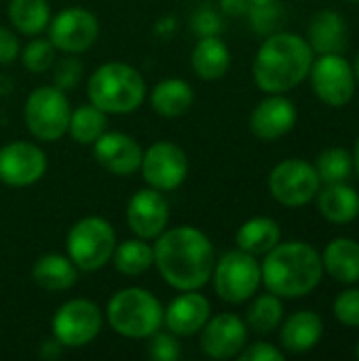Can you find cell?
<instances>
[{
  "mask_svg": "<svg viewBox=\"0 0 359 361\" xmlns=\"http://www.w3.org/2000/svg\"><path fill=\"white\" fill-rule=\"evenodd\" d=\"M108 131V114L102 112L91 102L72 108L68 133L70 140L78 146H93L99 135Z\"/></svg>",
  "mask_w": 359,
  "mask_h": 361,
  "instance_id": "cell-30",
  "label": "cell"
},
{
  "mask_svg": "<svg viewBox=\"0 0 359 361\" xmlns=\"http://www.w3.org/2000/svg\"><path fill=\"white\" fill-rule=\"evenodd\" d=\"M355 355H358V360H359V343H358V349H355Z\"/></svg>",
  "mask_w": 359,
  "mask_h": 361,
  "instance_id": "cell-46",
  "label": "cell"
},
{
  "mask_svg": "<svg viewBox=\"0 0 359 361\" xmlns=\"http://www.w3.org/2000/svg\"><path fill=\"white\" fill-rule=\"evenodd\" d=\"M212 317V302L201 290L180 292L167 307H163V326L178 338L195 336Z\"/></svg>",
  "mask_w": 359,
  "mask_h": 361,
  "instance_id": "cell-19",
  "label": "cell"
},
{
  "mask_svg": "<svg viewBox=\"0 0 359 361\" xmlns=\"http://www.w3.org/2000/svg\"><path fill=\"white\" fill-rule=\"evenodd\" d=\"M309 76L315 95L330 108H343L355 95V72L341 53H324L313 59Z\"/></svg>",
  "mask_w": 359,
  "mask_h": 361,
  "instance_id": "cell-13",
  "label": "cell"
},
{
  "mask_svg": "<svg viewBox=\"0 0 359 361\" xmlns=\"http://www.w3.org/2000/svg\"><path fill=\"white\" fill-rule=\"evenodd\" d=\"M140 173L146 186L161 192H174L186 182L190 173V159L180 144L171 140H159L144 148Z\"/></svg>",
  "mask_w": 359,
  "mask_h": 361,
  "instance_id": "cell-10",
  "label": "cell"
},
{
  "mask_svg": "<svg viewBox=\"0 0 359 361\" xmlns=\"http://www.w3.org/2000/svg\"><path fill=\"white\" fill-rule=\"evenodd\" d=\"M307 42L313 53H341L347 44V21L339 11H320L307 32Z\"/></svg>",
  "mask_w": 359,
  "mask_h": 361,
  "instance_id": "cell-24",
  "label": "cell"
},
{
  "mask_svg": "<svg viewBox=\"0 0 359 361\" xmlns=\"http://www.w3.org/2000/svg\"><path fill=\"white\" fill-rule=\"evenodd\" d=\"M296 118L298 112L292 99L284 93H267L250 114V131L260 142H275L294 129Z\"/></svg>",
  "mask_w": 359,
  "mask_h": 361,
  "instance_id": "cell-18",
  "label": "cell"
},
{
  "mask_svg": "<svg viewBox=\"0 0 359 361\" xmlns=\"http://www.w3.org/2000/svg\"><path fill=\"white\" fill-rule=\"evenodd\" d=\"M317 207L328 222L349 224L359 216V192L345 182L326 184L317 192Z\"/></svg>",
  "mask_w": 359,
  "mask_h": 361,
  "instance_id": "cell-25",
  "label": "cell"
},
{
  "mask_svg": "<svg viewBox=\"0 0 359 361\" xmlns=\"http://www.w3.org/2000/svg\"><path fill=\"white\" fill-rule=\"evenodd\" d=\"M146 353L154 361H178L182 357V345L180 338L171 332H154L150 338H146Z\"/></svg>",
  "mask_w": 359,
  "mask_h": 361,
  "instance_id": "cell-36",
  "label": "cell"
},
{
  "mask_svg": "<svg viewBox=\"0 0 359 361\" xmlns=\"http://www.w3.org/2000/svg\"><path fill=\"white\" fill-rule=\"evenodd\" d=\"M125 218L133 237L154 241L169 226L171 207L165 192L146 186L131 195V199L127 201Z\"/></svg>",
  "mask_w": 359,
  "mask_h": 361,
  "instance_id": "cell-15",
  "label": "cell"
},
{
  "mask_svg": "<svg viewBox=\"0 0 359 361\" xmlns=\"http://www.w3.org/2000/svg\"><path fill=\"white\" fill-rule=\"evenodd\" d=\"M47 152L30 140H13L0 146V182L11 188H28L44 178Z\"/></svg>",
  "mask_w": 359,
  "mask_h": 361,
  "instance_id": "cell-14",
  "label": "cell"
},
{
  "mask_svg": "<svg viewBox=\"0 0 359 361\" xmlns=\"http://www.w3.org/2000/svg\"><path fill=\"white\" fill-rule=\"evenodd\" d=\"M144 157L142 144L125 131H106L93 144L95 163L112 176L129 178L140 171Z\"/></svg>",
  "mask_w": 359,
  "mask_h": 361,
  "instance_id": "cell-17",
  "label": "cell"
},
{
  "mask_svg": "<svg viewBox=\"0 0 359 361\" xmlns=\"http://www.w3.org/2000/svg\"><path fill=\"white\" fill-rule=\"evenodd\" d=\"M334 315L343 326L359 328V290H345L336 296Z\"/></svg>",
  "mask_w": 359,
  "mask_h": 361,
  "instance_id": "cell-38",
  "label": "cell"
},
{
  "mask_svg": "<svg viewBox=\"0 0 359 361\" xmlns=\"http://www.w3.org/2000/svg\"><path fill=\"white\" fill-rule=\"evenodd\" d=\"M104 311L89 298H70L51 317V336L66 349L91 345L104 330Z\"/></svg>",
  "mask_w": 359,
  "mask_h": 361,
  "instance_id": "cell-9",
  "label": "cell"
},
{
  "mask_svg": "<svg viewBox=\"0 0 359 361\" xmlns=\"http://www.w3.org/2000/svg\"><path fill=\"white\" fill-rule=\"evenodd\" d=\"M150 108L163 118H180L195 104V89L184 78H163L148 91Z\"/></svg>",
  "mask_w": 359,
  "mask_h": 361,
  "instance_id": "cell-21",
  "label": "cell"
},
{
  "mask_svg": "<svg viewBox=\"0 0 359 361\" xmlns=\"http://www.w3.org/2000/svg\"><path fill=\"white\" fill-rule=\"evenodd\" d=\"M248 345V326L237 313H218L199 332V347L205 357L216 361L235 360Z\"/></svg>",
  "mask_w": 359,
  "mask_h": 361,
  "instance_id": "cell-16",
  "label": "cell"
},
{
  "mask_svg": "<svg viewBox=\"0 0 359 361\" xmlns=\"http://www.w3.org/2000/svg\"><path fill=\"white\" fill-rule=\"evenodd\" d=\"M324 271L341 283L359 281V243L349 237L332 239L322 254Z\"/></svg>",
  "mask_w": 359,
  "mask_h": 361,
  "instance_id": "cell-26",
  "label": "cell"
},
{
  "mask_svg": "<svg viewBox=\"0 0 359 361\" xmlns=\"http://www.w3.org/2000/svg\"><path fill=\"white\" fill-rule=\"evenodd\" d=\"M6 15L13 30L30 38L40 36L53 17L49 0H8Z\"/></svg>",
  "mask_w": 359,
  "mask_h": 361,
  "instance_id": "cell-29",
  "label": "cell"
},
{
  "mask_svg": "<svg viewBox=\"0 0 359 361\" xmlns=\"http://www.w3.org/2000/svg\"><path fill=\"white\" fill-rule=\"evenodd\" d=\"M63 351H66V347H63L59 341H55V338L51 336V338H47V341L40 345V351H38V355H40L42 360L53 361V360H59V357L63 355Z\"/></svg>",
  "mask_w": 359,
  "mask_h": 361,
  "instance_id": "cell-42",
  "label": "cell"
},
{
  "mask_svg": "<svg viewBox=\"0 0 359 361\" xmlns=\"http://www.w3.org/2000/svg\"><path fill=\"white\" fill-rule=\"evenodd\" d=\"M324 334V322L313 311H296L281 322L279 343L288 353H307L317 347Z\"/></svg>",
  "mask_w": 359,
  "mask_h": 361,
  "instance_id": "cell-23",
  "label": "cell"
},
{
  "mask_svg": "<svg viewBox=\"0 0 359 361\" xmlns=\"http://www.w3.org/2000/svg\"><path fill=\"white\" fill-rule=\"evenodd\" d=\"M116 243V231L106 218L85 216L70 226L66 254L80 273H97L110 264Z\"/></svg>",
  "mask_w": 359,
  "mask_h": 361,
  "instance_id": "cell-6",
  "label": "cell"
},
{
  "mask_svg": "<svg viewBox=\"0 0 359 361\" xmlns=\"http://www.w3.org/2000/svg\"><path fill=\"white\" fill-rule=\"evenodd\" d=\"M214 292L229 305H243L262 286V271L256 256L237 250H229L216 258L212 279Z\"/></svg>",
  "mask_w": 359,
  "mask_h": 361,
  "instance_id": "cell-8",
  "label": "cell"
},
{
  "mask_svg": "<svg viewBox=\"0 0 359 361\" xmlns=\"http://www.w3.org/2000/svg\"><path fill=\"white\" fill-rule=\"evenodd\" d=\"M104 317L114 334L146 341L163 328V305L150 290L131 286L110 296Z\"/></svg>",
  "mask_w": 359,
  "mask_h": 361,
  "instance_id": "cell-5",
  "label": "cell"
},
{
  "mask_svg": "<svg viewBox=\"0 0 359 361\" xmlns=\"http://www.w3.org/2000/svg\"><path fill=\"white\" fill-rule=\"evenodd\" d=\"M315 171L322 184H336L347 182L353 171V154L345 148H328L315 161Z\"/></svg>",
  "mask_w": 359,
  "mask_h": 361,
  "instance_id": "cell-32",
  "label": "cell"
},
{
  "mask_svg": "<svg viewBox=\"0 0 359 361\" xmlns=\"http://www.w3.org/2000/svg\"><path fill=\"white\" fill-rule=\"evenodd\" d=\"M19 59L23 63V68L32 74H47L51 72L55 59H57V49L51 44L49 38L42 36H32V40H28L21 51H19Z\"/></svg>",
  "mask_w": 359,
  "mask_h": 361,
  "instance_id": "cell-33",
  "label": "cell"
},
{
  "mask_svg": "<svg viewBox=\"0 0 359 361\" xmlns=\"http://www.w3.org/2000/svg\"><path fill=\"white\" fill-rule=\"evenodd\" d=\"M154 269L176 292L203 290L214 271L216 250L212 239L193 224L167 226L152 243Z\"/></svg>",
  "mask_w": 359,
  "mask_h": 361,
  "instance_id": "cell-1",
  "label": "cell"
},
{
  "mask_svg": "<svg viewBox=\"0 0 359 361\" xmlns=\"http://www.w3.org/2000/svg\"><path fill=\"white\" fill-rule=\"evenodd\" d=\"M279 241H281V226L277 224V220L267 216H256L245 220L235 235L237 247L256 258L269 254Z\"/></svg>",
  "mask_w": 359,
  "mask_h": 361,
  "instance_id": "cell-27",
  "label": "cell"
},
{
  "mask_svg": "<svg viewBox=\"0 0 359 361\" xmlns=\"http://www.w3.org/2000/svg\"><path fill=\"white\" fill-rule=\"evenodd\" d=\"M353 169L358 171L359 176V137L358 142H355V150H353Z\"/></svg>",
  "mask_w": 359,
  "mask_h": 361,
  "instance_id": "cell-43",
  "label": "cell"
},
{
  "mask_svg": "<svg viewBox=\"0 0 359 361\" xmlns=\"http://www.w3.org/2000/svg\"><path fill=\"white\" fill-rule=\"evenodd\" d=\"M248 17H250V23L252 27L258 32V34H273L279 23L284 21V8L279 4V0L275 2H269V4H252L250 11H248Z\"/></svg>",
  "mask_w": 359,
  "mask_h": 361,
  "instance_id": "cell-35",
  "label": "cell"
},
{
  "mask_svg": "<svg viewBox=\"0 0 359 361\" xmlns=\"http://www.w3.org/2000/svg\"><path fill=\"white\" fill-rule=\"evenodd\" d=\"M110 264L123 277H142L154 267L152 241L133 237V239H125L116 243Z\"/></svg>",
  "mask_w": 359,
  "mask_h": 361,
  "instance_id": "cell-28",
  "label": "cell"
},
{
  "mask_svg": "<svg viewBox=\"0 0 359 361\" xmlns=\"http://www.w3.org/2000/svg\"><path fill=\"white\" fill-rule=\"evenodd\" d=\"M190 68L205 82L224 78L231 68V49L222 36H201L190 51Z\"/></svg>",
  "mask_w": 359,
  "mask_h": 361,
  "instance_id": "cell-20",
  "label": "cell"
},
{
  "mask_svg": "<svg viewBox=\"0 0 359 361\" xmlns=\"http://www.w3.org/2000/svg\"><path fill=\"white\" fill-rule=\"evenodd\" d=\"M322 188V180L305 159H286L269 173V192L284 207H303L311 203Z\"/></svg>",
  "mask_w": 359,
  "mask_h": 361,
  "instance_id": "cell-12",
  "label": "cell"
},
{
  "mask_svg": "<svg viewBox=\"0 0 359 361\" xmlns=\"http://www.w3.org/2000/svg\"><path fill=\"white\" fill-rule=\"evenodd\" d=\"M72 104L66 91L55 85H40L30 91L23 104V123L36 142L53 144L68 133Z\"/></svg>",
  "mask_w": 359,
  "mask_h": 361,
  "instance_id": "cell-7",
  "label": "cell"
},
{
  "mask_svg": "<svg viewBox=\"0 0 359 361\" xmlns=\"http://www.w3.org/2000/svg\"><path fill=\"white\" fill-rule=\"evenodd\" d=\"M44 32L57 53L83 55L97 42L102 25L89 8L68 6L51 17Z\"/></svg>",
  "mask_w": 359,
  "mask_h": 361,
  "instance_id": "cell-11",
  "label": "cell"
},
{
  "mask_svg": "<svg viewBox=\"0 0 359 361\" xmlns=\"http://www.w3.org/2000/svg\"><path fill=\"white\" fill-rule=\"evenodd\" d=\"M239 361H284L286 355L281 349H277L275 345L271 343H264V341H258V343H252V345H245L241 349V353L237 355Z\"/></svg>",
  "mask_w": 359,
  "mask_h": 361,
  "instance_id": "cell-39",
  "label": "cell"
},
{
  "mask_svg": "<svg viewBox=\"0 0 359 361\" xmlns=\"http://www.w3.org/2000/svg\"><path fill=\"white\" fill-rule=\"evenodd\" d=\"M32 281L44 292H68L78 283L80 271L68 254L49 252L32 264Z\"/></svg>",
  "mask_w": 359,
  "mask_h": 361,
  "instance_id": "cell-22",
  "label": "cell"
},
{
  "mask_svg": "<svg viewBox=\"0 0 359 361\" xmlns=\"http://www.w3.org/2000/svg\"><path fill=\"white\" fill-rule=\"evenodd\" d=\"M190 27L199 38L201 36H220L224 30V21H222L220 11H216L212 4H203L190 15Z\"/></svg>",
  "mask_w": 359,
  "mask_h": 361,
  "instance_id": "cell-37",
  "label": "cell"
},
{
  "mask_svg": "<svg viewBox=\"0 0 359 361\" xmlns=\"http://www.w3.org/2000/svg\"><path fill=\"white\" fill-rule=\"evenodd\" d=\"M250 307H248V313H245V326L248 330L264 336V334H271L275 332L281 322H284V298L275 296L273 292H267V294H254L250 298Z\"/></svg>",
  "mask_w": 359,
  "mask_h": 361,
  "instance_id": "cell-31",
  "label": "cell"
},
{
  "mask_svg": "<svg viewBox=\"0 0 359 361\" xmlns=\"http://www.w3.org/2000/svg\"><path fill=\"white\" fill-rule=\"evenodd\" d=\"M353 72H355V80H359V55H358V59H355V68H353Z\"/></svg>",
  "mask_w": 359,
  "mask_h": 361,
  "instance_id": "cell-45",
  "label": "cell"
},
{
  "mask_svg": "<svg viewBox=\"0 0 359 361\" xmlns=\"http://www.w3.org/2000/svg\"><path fill=\"white\" fill-rule=\"evenodd\" d=\"M21 51V42L15 30L0 25V66H8L13 61H17Z\"/></svg>",
  "mask_w": 359,
  "mask_h": 361,
  "instance_id": "cell-40",
  "label": "cell"
},
{
  "mask_svg": "<svg viewBox=\"0 0 359 361\" xmlns=\"http://www.w3.org/2000/svg\"><path fill=\"white\" fill-rule=\"evenodd\" d=\"M250 0H218V8L220 13L229 15V17H243L250 11Z\"/></svg>",
  "mask_w": 359,
  "mask_h": 361,
  "instance_id": "cell-41",
  "label": "cell"
},
{
  "mask_svg": "<svg viewBox=\"0 0 359 361\" xmlns=\"http://www.w3.org/2000/svg\"><path fill=\"white\" fill-rule=\"evenodd\" d=\"M313 59L307 38L292 32H273L256 51L252 76L260 91L286 93L309 76Z\"/></svg>",
  "mask_w": 359,
  "mask_h": 361,
  "instance_id": "cell-2",
  "label": "cell"
},
{
  "mask_svg": "<svg viewBox=\"0 0 359 361\" xmlns=\"http://www.w3.org/2000/svg\"><path fill=\"white\" fill-rule=\"evenodd\" d=\"M351 2H359V0H351Z\"/></svg>",
  "mask_w": 359,
  "mask_h": 361,
  "instance_id": "cell-47",
  "label": "cell"
},
{
  "mask_svg": "<svg viewBox=\"0 0 359 361\" xmlns=\"http://www.w3.org/2000/svg\"><path fill=\"white\" fill-rule=\"evenodd\" d=\"M262 283L279 298L309 296L324 277L322 254L305 241L277 243L260 262Z\"/></svg>",
  "mask_w": 359,
  "mask_h": 361,
  "instance_id": "cell-3",
  "label": "cell"
},
{
  "mask_svg": "<svg viewBox=\"0 0 359 361\" xmlns=\"http://www.w3.org/2000/svg\"><path fill=\"white\" fill-rule=\"evenodd\" d=\"M148 85L142 72L125 61H106L97 66L87 80V97L108 116H125L140 110L146 102Z\"/></svg>",
  "mask_w": 359,
  "mask_h": 361,
  "instance_id": "cell-4",
  "label": "cell"
},
{
  "mask_svg": "<svg viewBox=\"0 0 359 361\" xmlns=\"http://www.w3.org/2000/svg\"><path fill=\"white\" fill-rule=\"evenodd\" d=\"M51 85H55L61 91H74L83 76H85V66L80 61L78 55H68L63 53V57H57L53 68H51Z\"/></svg>",
  "mask_w": 359,
  "mask_h": 361,
  "instance_id": "cell-34",
  "label": "cell"
},
{
  "mask_svg": "<svg viewBox=\"0 0 359 361\" xmlns=\"http://www.w3.org/2000/svg\"><path fill=\"white\" fill-rule=\"evenodd\" d=\"M269 2H275V0H250V4H269Z\"/></svg>",
  "mask_w": 359,
  "mask_h": 361,
  "instance_id": "cell-44",
  "label": "cell"
}]
</instances>
